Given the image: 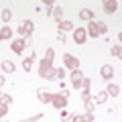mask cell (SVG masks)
<instances>
[{
	"label": "cell",
	"mask_w": 122,
	"mask_h": 122,
	"mask_svg": "<svg viewBox=\"0 0 122 122\" xmlns=\"http://www.w3.org/2000/svg\"><path fill=\"white\" fill-rule=\"evenodd\" d=\"M55 71L57 69H53V59H45L43 57V61L39 65V75L45 79H51V77H55Z\"/></svg>",
	"instance_id": "obj_1"
},
{
	"label": "cell",
	"mask_w": 122,
	"mask_h": 122,
	"mask_svg": "<svg viewBox=\"0 0 122 122\" xmlns=\"http://www.w3.org/2000/svg\"><path fill=\"white\" fill-rule=\"evenodd\" d=\"M106 30H108V26H106V25H104L102 20H90V29H87V33H90L92 37L104 35Z\"/></svg>",
	"instance_id": "obj_2"
},
{
	"label": "cell",
	"mask_w": 122,
	"mask_h": 122,
	"mask_svg": "<svg viewBox=\"0 0 122 122\" xmlns=\"http://www.w3.org/2000/svg\"><path fill=\"white\" fill-rule=\"evenodd\" d=\"M67 90H61L59 94H53V100H51V104L55 106V108H59V110H63L67 106Z\"/></svg>",
	"instance_id": "obj_3"
},
{
	"label": "cell",
	"mask_w": 122,
	"mask_h": 122,
	"mask_svg": "<svg viewBox=\"0 0 122 122\" xmlns=\"http://www.w3.org/2000/svg\"><path fill=\"white\" fill-rule=\"evenodd\" d=\"M63 63H65V67H69V69H77V65H79L77 57L69 55V53H65V55H63Z\"/></svg>",
	"instance_id": "obj_4"
},
{
	"label": "cell",
	"mask_w": 122,
	"mask_h": 122,
	"mask_svg": "<svg viewBox=\"0 0 122 122\" xmlns=\"http://www.w3.org/2000/svg\"><path fill=\"white\" fill-rule=\"evenodd\" d=\"M18 33L25 35V37H30V35H33V22H30V20H22L20 26H18Z\"/></svg>",
	"instance_id": "obj_5"
},
{
	"label": "cell",
	"mask_w": 122,
	"mask_h": 122,
	"mask_svg": "<svg viewBox=\"0 0 122 122\" xmlns=\"http://www.w3.org/2000/svg\"><path fill=\"white\" fill-rule=\"evenodd\" d=\"M37 96H39V100L43 102V104H49V102L53 100V94H51V92H47L45 87H39V90H37Z\"/></svg>",
	"instance_id": "obj_6"
},
{
	"label": "cell",
	"mask_w": 122,
	"mask_h": 122,
	"mask_svg": "<svg viewBox=\"0 0 122 122\" xmlns=\"http://www.w3.org/2000/svg\"><path fill=\"white\" fill-rule=\"evenodd\" d=\"M86 35H87V33H86L83 29H75V30H73V43L83 45V43H86Z\"/></svg>",
	"instance_id": "obj_7"
},
{
	"label": "cell",
	"mask_w": 122,
	"mask_h": 122,
	"mask_svg": "<svg viewBox=\"0 0 122 122\" xmlns=\"http://www.w3.org/2000/svg\"><path fill=\"white\" fill-rule=\"evenodd\" d=\"M81 81H83V75H81V71H79V69H73V71H71V83H73V86L79 90Z\"/></svg>",
	"instance_id": "obj_8"
},
{
	"label": "cell",
	"mask_w": 122,
	"mask_h": 122,
	"mask_svg": "<svg viewBox=\"0 0 122 122\" xmlns=\"http://www.w3.org/2000/svg\"><path fill=\"white\" fill-rule=\"evenodd\" d=\"M104 10L108 14H114L118 10V2H116V0H106V2H104Z\"/></svg>",
	"instance_id": "obj_9"
},
{
	"label": "cell",
	"mask_w": 122,
	"mask_h": 122,
	"mask_svg": "<svg viewBox=\"0 0 122 122\" xmlns=\"http://www.w3.org/2000/svg\"><path fill=\"white\" fill-rule=\"evenodd\" d=\"M35 57H37V55H35V51H33L25 61H22V69H25V71H30V69H33V61H35Z\"/></svg>",
	"instance_id": "obj_10"
},
{
	"label": "cell",
	"mask_w": 122,
	"mask_h": 122,
	"mask_svg": "<svg viewBox=\"0 0 122 122\" xmlns=\"http://www.w3.org/2000/svg\"><path fill=\"white\" fill-rule=\"evenodd\" d=\"M25 47H26V41H12V45H10V49L14 53H20Z\"/></svg>",
	"instance_id": "obj_11"
},
{
	"label": "cell",
	"mask_w": 122,
	"mask_h": 122,
	"mask_svg": "<svg viewBox=\"0 0 122 122\" xmlns=\"http://www.w3.org/2000/svg\"><path fill=\"white\" fill-rule=\"evenodd\" d=\"M92 120H94V114H86V116L75 114V116L71 118V122H92Z\"/></svg>",
	"instance_id": "obj_12"
},
{
	"label": "cell",
	"mask_w": 122,
	"mask_h": 122,
	"mask_svg": "<svg viewBox=\"0 0 122 122\" xmlns=\"http://www.w3.org/2000/svg\"><path fill=\"white\" fill-rule=\"evenodd\" d=\"M79 18H83V20H94V12L90 8H83V10H79Z\"/></svg>",
	"instance_id": "obj_13"
},
{
	"label": "cell",
	"mask_w": 122,
	"mask_h": 122,
	"mask_svg": "<svg viewBox=\"0 0 122 122\" xmlns=\"http://www.w3.org/2000/svg\"><path fill=\"white\" fill-rule=\"evenodd\" d=\"M112 75H114L112 65H104V67H102V77H104V79H110Z\"/></svg>",
	"instance_id": "obj_14"
},
{
	"label": "cell",
	"mask_w": 122,
	"mask_h": 122,
	"mask_svg": "<svg viewBox=\"0 0 122 122\" xmlns=\"http://www.w3.org/2000/svg\"><path fill=\"white\" fill-rule=\"evenodd\" d=\"M12 37V29L10 26H2V30H0V39H10Z\"/></svg>",
	"instance_id": "obj_15"
},
{
	"label": "cell",
	"mask_w": 122,
	"mask_h": 122,
	"mask_svg": "<svg viewBox=\"0 0 122 122\" xmlns=\"http://www.w3.org/2000/svg\"><path fill=\"white\" fill-rule=\"evenodd\" d=\"M2 69H4L6 73H12V71L16 69V67H14V63H12V61H4V63H2Z\"/></svg>",
	"instance_id": "obj_16"
},
{
	"label": "cell",
	"mask_w": 122,
	"mask_h": 122,
	"mask_svg": "<svg viewBox=\"0 0 122 122\" xmlns=\"http://www.w3.org/2000/svg\"><path fill=\"white\" fill-rule=\"evenodd\" d=\"M106 90H108V94H110V96H118V94H120V87H118L116 83H110V86L106 87Z\"/></svg>",
	"instance_id": "obj_17"
},
{
	"label": "cell",
	"mask_w": 122,
	"mask_h": 122,
	"mask_svg": "<svg viewBox=\"0 0 122 122\" xmlns=\"http://www.w3.org/2000/svg\"><path fill=\"white\" fill-rule=\"evenodd\" d=\"M86 108H87V114L94 112V108H96V102H94V98H86Z\"/></svg>",
	"instance_id": "obj_18"
},
{
	"label": "cell",
	"mask_w": 122,
	"mask_h": 122,
	"mask_svg": "<svg viewBox=\"0 0 122 122\" xmlns=\"http://www.w3.org/2000/svg\"><path fill=\"white\" fill-rule=\"evenodd\" d=\"M106 98H108V94H106V92H100V94L94 96V102H96V104H102V102H106Z\"/></svg>",
	"instance_id": "obj_19"
},
{
	"label": "cell",
	"mask_w": 122,
	"mask_h": 122,
	"mask_svg": "<svg viewBox=\"0 0 122 122\" xmlns=\"http://www.w3.org/2000/svg\"><path fill=\"white\" fill-rule=\"evenodd\" d=\"M73 26H71V20H61L59 22V30L63 33V30H71Z\"/></svg>",
	"instance_id": "obj_20"
},
{
	"label": "cell",
	"mask_w": 122,
	"mask_h": 122,
	"mask_svg": "<svg viewBox=\"0 0 122 122\" xmlns=\"http://www.w3.org/2000/svg\"><path fill=\"white\" fill-rule=\"evenodd\" d=\"M51 14H53V16H55V18H57V20H59V22L63 20V18H61V16H63V8H59V6H55Z\"/></svg>",
	"instance_id": "obj_21"
},
{
	"label": "cell",
	"mask_w": 122,
	"mask_h": 122,
	"mask_svg": "<svg viewBox=\"0 0 122 122\" xmlns=\"http://www.w3.org/2000/svg\"><path fill=\"white\" fill-rule=\"evenodd\" d=\"M10 16H12V12H10L8 8L2 10V20H4V22H8V20H10Z\"/></svg>",
	"instance_id": "obj_22"
},
{
	"label": "cell",
	"mask_w": 122,
	"mask_h": 122,
	"mask_svg": "<svg viewBox=\"0 0 122 122\" xmlns=\"http://www.w3.org/2000/svg\"><path fill=\"white\" fill-rule=\"evenodd\" d=\"M43 118V114H35L33 118H25V120H20V122H35V120H41Z\"/></svg>",
	"instance_id": "obj_23"
},
{
	"label": "cell",
	"mask_w": 122,
	"mask_h": 122,
	"mask_svg": "<svg viewBox=\"0 0 122 122\" xmlns=\"http://www.w3.org/2000/svg\"><path fill=\"white\" fill-rule=\"evenodd\" d=\"M6 112H8V106H6V104H2V102H0V118L4 116Z\"/></svg>",
	"instance_id": "obj_24"
},
{
	"label": "cell",
	"mask_w": 122,
	"mask_h": 122,
	"mask_svg": "<svg viewBox=\"0 0 122 122\" xmlns=\"http://www.w3.org/2000/svg\"><path fill=\"white\" fill-rule=\"evenodd\" d=\"M45 8H47V12L51 14V12H53V8H55V6H53V2H51V0H47V2H45Z\"/></svg>",
	"instance_id": "obj_25"
},
{
	"label": "cell",
	"mask_w": 122,
	"mask_h": 122,
	"mask_svg": "<svg viewBox=\"0 0 122 122\" xmlns=\"http://www.w3.org/2000/svg\"><path fill=\"white\" fill-rule=\"evenodd\" d=\"M53 55H55V51H53V49L49 47L47 51H45V59H53Z\"/></svg>",
	"instance_id": "obj_26"
},
{
	"label": "cell",
	"mask_w": 122,
	"mask_h": 122,
	"mask_svg": "<svg viewBox=\"0 0 122 122\" xmlns=\"http://www.w3.org/2000/svg\"><path fill=\"white\" fill-rule=\"evenodd\" d=\"M0 102H2V104H6V106H8L10 102H12V98H10V96H0Z\"/></svg>",
	"instance_id": "obj_27"
},
{
	"label": "cell",
	"mask_w": 122,
	"mask_h": 122,
	"mask_svg": "<svg viewBox=\"0 0 122 122\" xmlns=\"http://www.w3.org/2000/svg\"><path fill=\"white\" fill-rule=\"evenodd\" d=\"M112 55H114V57H120V55H122V49H120V47H112Z\"/></svg>",
	"instance_id": "obj_28"
},
{
	"label": "cell",
	"mask_w": 122,
	"mask_h": 122,
	"mask_svg": "<svg viewBox=\"0 0 122 122\" xmlns=\"http://www.w3.org/2000/svg\"><path fill=\"white\" fill-rule=\"evenodd\" d=\"M55 75H57L59 79H63V77H65V69H57V71H55Z\"/></svg>",
	"instance_id": "obj_29"
},
{
	"label": "cell",
	"mask_w": 122,
	"mask_h": 122,
	"mask_svg": "<svg viewBox=\"0 0 122 122\" xmlns=\"http://www.w3.org/2000/svg\"><path fill=\"white\" fill-rule=\"evenodd\" d=\"M61 118H63V120H67V118H69V114H67L65 110H61Z\"/></svg>",
	"instance_id": "obj_30"
},
{
	"label": "cell",
	"mask_w": 122,
	"mask_h": 122,
	"mask_svg": "<svg viewBox=\"0 0 122 122\" xmlns=\"http://www.w3.org/2000/svg\"><path fill=\"white\" fill-rule=\"evenodd\" d=\"M57 39H59V41H65V35H63V33L59 30V33H57Z\"/></svg>",
	"instance_id": "obj_31"
},
{
	"label": "cell",
	"mask_w": 122,
	"mask_h": 122,
	"mask_svg": "<svg viewBox=\"0 0 122 122\" xmlns=\"http://www.w3.org/2000/svg\"><path fill=\"white\" fill-rule=\"evenodd\" d=\"M4 86V77H2V75H0V87Z\"/></svg>",
	"instance_id": "obj_32"
},
{
	"label": "cell",
	"mask_w": 122,
	"mask_h": 122,
	"mask_svg": "<svg viewBox=\"0 0 122 122\" xmlns=\"http://www.w3.org/2000/svg\"><path fill=\"white\" fill-rule=\"evenodd\" d=\"M0 96H2V94H0Z\"/></svg>",
	"instance_id": "obj_33"
}]
</instances>
